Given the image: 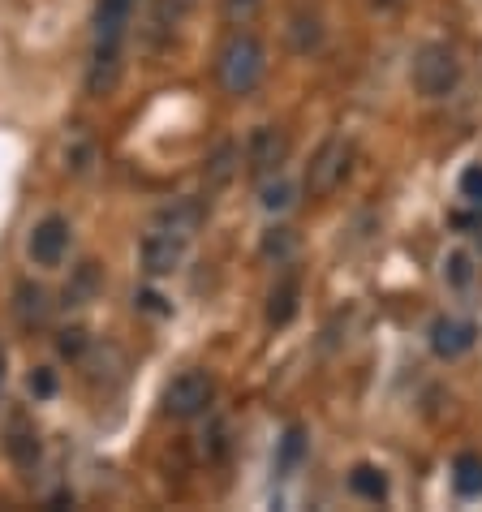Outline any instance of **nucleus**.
I'll use <instances>...</instances> for the list:
<instances>
[{
    "label": "nucleus",
    "instance_id": "1",
    "mask_svg": "<svg viewBox=\"0 0 482 512\" xmlns=\"http://www.w3.org/2000/svg\"><path fill=\"white\" fill-rule=\"evenodd\" d=\"M267 74V48L250 31H233L216 52V82L224 95L246 99L259 91V82Z\"/></svg>",
    "mask_w": 482,
    "mask_h": 512
},
{
    "label": "nucleus",
    "instance_id": "2",
    "mask_svg": "<svg viewBox=\"0 0 482 512\" xmlns=\"http://www.w3.org/2000/svg\"><path fill=\"white\" fill-rule=\"evenodd\" d=\"M353 142L345 138V134H332V138H323L319 142V151L310 155V164H306V194L310 198H332L340 186L349 181V173H353Z\"/></svg>",
    "mask_w": 482,
    "mask_h": 512
},
{
    "label": "nucleus",
    "instance_id": "3",
    "mask_svg": "<svg viewBox=\"0 0 482 512\" xmlns=\"http://www.w3.org/2000/svg\"><path fill=\"white\" fill-rule=\"evenodd\" d=\"M409 78H414V91L427 99H444L457 91L461 82V56L448 44H422L414 52V65H409Z\"/></svg>",
    "mask_w": 482,
    "mask_h": 512
},
{
    "label": "nucleus",
    "instance_id": "4",
    "mask_svg": "<svg viewBox=\"0 0 482 512\" xmlns=\"http://www.w3.org/2000/svg\"><path fill=\"white\" fill-rule=\"evenodd\" d=\"M216 401V379L203 366H190V371L173 375V383L164 388V414L177 418V422H190L198 414H207V405Z\"/></svg>",
    "mask_w": 482,
    "mask_h": 512
},
{
    "label": "nucleus",
    "instance_id": "5",
    "mask_svg": "<svg viewBox=\"0 0 482 512\" xmlns=\"http://www.w3.org/2000/svg\"><path fill=\"white\" fill-rule=\"evenodd\" d=\"M289 164V134L280 125H259L246 142V168L254 181H267V177H280Z\"/></svg>",
    "mask_w": 482,
    "mask_h": 512
},
{
    "label": "nucleus",
    "instance_id": "6",
    "mask_svg": "<svg viewBox=\"0 0 482 512\" xmlns=\"http://www.w3.org/2000/svg\"><path fill=\"white\" fill-rule=\"evenodd\" d=\"M69 250V220L65 216H44L26 237V254H31L35 267H61Z\"/></svg>",
    "mask_w": 482,
    "mask_h": 512
},
{
    "label": "nucleus",
    "instance_id": "7",
    "mask_svg": "<svg viewBox=\"0 0 482 512\" xmlns=\"http://www.w3.org/2000/svg\"><path fill=\"white\" fill-rule=\"evenodd\" d=\"M5 457L18 465V469H35V461H39V426H35V418L26 414V409H13V414L5 418Z\"/></svg>",
    "mask_w": 482,
    "mask_h": 512
},
{
    "label": "nucleus",
    "instance_id": "8",
    "mask_svg": "<svg viewBox=\"0 0 482 512\" xmlns=\"http://www.w3.org/2000/svg\"><path fill=\"white\" fill-rule=\"evenodd\" d=\"M138 259H143V272L147 276H173L181 259H186V241L173 237V233H164V229H151L143 237V246H138Z\"/></svg>",
    "mask_w": 482,
    "mask_h": 512
},
{
    "label": "nucleus",
    "instance_id": "9",
    "mask_svg": "<svg viewBox=\"0 0 482 512\" xmlns=\"http://www.w3.org/2000/svg\"><path fill=\"white\" fill-rule=\"evenodd\" d=\"M203 216H207V207L198 203V198H173L168 207L155 211V229H164V233H173L181 241H190L198 229H203Z\"/></svg>",
    "mask_w": 482,
    "mask_h": 512
},
{
    "label": "nucleus",
    "instance_id": "10",
    "mask_svg": "<svg viewBox=\"0 0 482 512\" xmlns=\"http://www.w3.org/2000/svg\"><path fill=\"white\" fill-rule=\"evenodd\" d=\"M121 69H125V61H121L117 44H95L91 48V69H87V91L95 99L112 95L117 91V82H121Z\"/></svg>",
    "mask_w": 482,
    "mask_h": 512
},
{
    "label": "nucleus",
    "instance_id": "11",
    "mask_svg": "<svg viewBox=\"0 0 482 512\" xmlns=\"http://www.w3.org/2000/svg\"><path fill=\"white\" fill-rule=\"evenodd\" d=\"M138 0H99L95 5V44H125Z\"/></svg>",
    "mask_w": 482,
    "mask_h": 512
},
{
    "label": "nucleus",
    "instance_id": "12",
    "mask_svg": "<svg viewBox=\"0 0 482 512\" xmlns=\"http://www.w3.org/2000/svg\"><path fill=\"white\" fill-rule=\"evenodd\" d=\"M474 336H478V327L465 319H435L431 323V349L439 358H461V353L474 345Z\"/></svg>",
    "mask_w": 482,
    "mask_h": 512
},
{
    "label": "nucleus",
    "instance_id": "13",
    "mask_svg": "<svg viewBox=\"0 0 482 512\" xmlns=\"http://www.w3.org/2000/svg\"><path fill=\"white\" fill-rule=\"evenodd\" d=\"M48 310H52V302H48V293L39 289L35 280H22L18 289H13V315H18V323L26 327V332L44 327L48 323Z\"/></svg>",
    "mask_w": 482,
    "mask_h": 512
},
{
    "label": "nucleus",
    "instance_id": "14",
    "mask_svg": "<svg viewBox=\"0 0 482 512\" xmlns=\"http://www.w3.org/2000/svg\"><path fill=\"white\" fill-rule=\"evenodd\" d=\"M297 302H302V280H297V276L276 280V289L267 293V323H272V327H289L293 315H297Z\"/></svg>",
    "mask_w": 482,
    "mask_h": 512
},
{
    "label": "nucleus",
    "instance_id": "15",
    "mask_svg": "<svg viewBox=\"0 0 482 512\" xmlns=\"http://www.w3.org/2000/svg\"><path fill=\"white\" fill-rule=\"evenodd\" d=\"M233 177H237V147H233V142H220V147L207 155L203 181H207V190H224Z\"/></svg>",
    "mask_w": 482,
    "mask_h": 512
},
{
    "label": "nucleus",
    "instance_id": "16",
    "mask_svg": "<svg viewBox=\"0 0 482 512\" xmlns=\"http://www.w3.org/2000/svg\"><path fill=\"white\" fill-rule=\"evenodd\" d=\"M452 487H457L461 500H474V495H482V457H474V452H461V457L452 461Z\"/></svg>",
    "mask_w": 482,
    "mask_h": 512
},
{
    "label": "nucleus",
    "instance_id": "17",
    "mask_svg": "<svg viewBox=\"0 0 482 512\" xmlns=\"http://www.w3.org/2000/svg\"><path fill=\"white\" fill-rule=\"evenodd\" d=\"M349 491L362 495V500H388V474L379 465H353L349 474Z\"/></svg>",
    "mask_w": 482,
    "mask_h": 512
},
{
    "label": "nucleus",
    "instance_id": "18",
    "mask_svg": "<svg viewBox=\"0 0 482 512\" xmlns=\"http://www.w3.org/2000/svg\"><path fill=\"white\" fill-rule=\"evenodd\" d=\"M323 44V22L315 18V13H297V18L289 22V48L297 56H310Z\"/></svg>",
    "mask_w": 482,
    "mask_h": 512
},
{
    "label": "nucleus",
    "instance_id": "19",
    "mask_svg": "<svg viewBox=\"0 0 482 512\" xmlns=\"http://www.w3.org/2000/svg\"><path fill=\"white\" fill-rule=\"evenodd\" d=\"M302 452H306V435H302V426H289L285 439H280V457H276V469H280V474H293L297 461H302Z\"/></svg>",
    "mask_w": 482,
    "mask_h": 512
},
{
    "label": "nucleus",
    "instance_id": "20",
    "mask_svg": "<svg viewBox=\"0 0 482 512\" xmlns=\"http://www.w3.org/2000/svg\"><path fill=\"white\" fill-rule=\"evenodd\" d=\"M259 9H263V0H220V18H224V26H233V31L250 26L259 18Z\"/></svg>",
    "mask_w": 482,
    "mask_h": 512
},
{
    "label": "nucleus",
    "instance_id": "21",
    "mask_svg": "<svg viewBox=\"0 0 482 512\" xmlns=\"http://www.w3.org/2000/svg\"><path fill=\"white\" fill-rule=\"evenodd\" d=\"M186 9H190V0H155L151 26H155L160 35H173V31H177V22L186 18Z\"/></svg>",
    "mask_w": 482,
    "mask_h": 512
},
{
    "label": "nucleus",
    "instance_id": "22",
    "mask_svg": "<svg viewBox=\"0 0 482 512\" xmlns=\"http://www.w3.org/2000/svg\"><path fill=\"white\" fill-rule=\"evenodd\" d=\"M263 259H276V263H285L289 254L297 250V237H293V229H267L263 233Z\"/></svg>",
    "mask_w": 482,
    "mask_h": 512
},
{
    "label": "nucleus",
    "instance_id": "23",
    "mask_svg": "<svg viewBox=\"0 0 482 512\" xmlns=\"http://www.w3.org/2000/svg\"><path fill=\"white\" fill-rule=\"evenodd\" d=\"M259 203H263V211H285L293 203V186L285 177H267L259 190Z\"/></svg>",
    "mask_w": 482,
    "mask_h": 512
},
{
    "label": "nucleus",
    "instance_id": "24",
    "mask_svg": "<svg viewBox=\"0 0 482 512\" xmlns=\"http://www.w3.org/2000/svg\"><path fill=\"white\" fill-rule=\"evenodd\" d=\"M444 280L452 284V289H465V284L474 280V259L465 250H452L444 259Z\"/></svg>",
    "mask_w": 482,
    "mask_h": 512
},
{
    "label": "nucleus",
    "instance_id": "25",
    "mask_svg": "<svg viewBox=\"0 0 482 512\" xmlns=\"http://www.w3.org/2000/svg\"><path fill=\"white\" fill-rule=\"evenodd\" d=\"M87 349H91V340H87V332H82V327H61V332H56V353H61V358L78 362Z\"/></svg>",
    "mask_w": 482,
    "mask_h": 512
},
{
    "label": "nucleus",
    "instance_id": "26",
    "mask_svg": "<svg viewBox=\"0 0 482 512\" xmlns=\"http://www.w3.org/2000/svg\"><path fill=\"white\" fill-rule=\"evenodd\" d=\"M91 164V142H74V147H65V168L69 173H87Z\"/></svg>",
    "mask_w": 482,
    "mask_h": 512
},
{
    "label": "nucleus",
    "instance_id": "27",
    "mask_svg": "<svg viewBox=\"0 0 482 512\" xmlns=\"http://www.w3.org/2000/svg\"><path fill=\"white\" fill-rule=\"evenodd\" d=\"M461 194L470 198V203H482V164H470L461 173Z\"/></svg>",
    "mask_w": 482,
    "mask_h": 512
},
{
    "label": "nucleus",
    "instance_id": "28",
    "mask_svg": "<svg viewBox=\"0 0 482 512\" xmlns=\"http://www.w3.org/2000/svg\"><path fill=\"white\" fill-rule=\"evenodd\" d=\"M31 392L39 396V401H48V396L56 392V375L48 371V366H35V375H31Z\"/></svg>",
    "mask_w": 482,
    "mask_h": 512
},
{
    "label": "nucleus",
    "instance_id": "29",
    "mask_svg": "<svg viewBox=\"0 0 482 512\" xmlns=\"http://www.w3.org/2000/svg\"><path fill=\"white\" fill-rule=\"evenodd\" d=\"M164 302V297H155V293H143V297H138V306H143V310H155V315H164V310L168 306H160Z\"/></svg>",
    "mask_w": 482,
    "mask_h": 512
},
{
    "label": "nucleus",
    "instance_id": "30",
    "mask_svg": "<svg viewBox=\"0 0 482 512\" xmlns=\"http://www.w3.org/2000/svg\"><path fill=\"white\" fill-rule=\"evenodd\" d=\"M0 383H5V353H0Z\"/></svg>",
    "mask_w": 482,
    "mask_h": 512
}]
</instances>
